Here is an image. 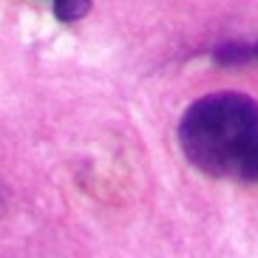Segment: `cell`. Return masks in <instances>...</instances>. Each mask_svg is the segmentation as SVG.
Masks as SVG:
<instances>
[{
	"label": "cell",
	"instance_id": "6da1fadb",
	"mask_svg": "<svg viewBox=\"0 0 258 258\" xmlns=\"http://www.w3.org/2000/svg\"><path fill=\"white\" fill-rule=\"evenodd\" d=\"M179 145L202 173L258 182V102L244 94L196 99L179 122Z\"/></svg>",
	"mask_w": 258,
	"mask_h": 258
},
{
	"label": "cell",
	"instance_id": "3957f363",
	"mask_svg": "<svg viewBox=\"0 0 258 258\" xmlns=\"http://www.w3.org/2000/svg\"><path fill=\"white\" fill-rule=\"evenodd\" d=\"M247 51H250V60H255V57H258V43H255V46H247Z\"/></svg>",
	"mask_w": 258,
	"mask_h": 258
},
{
	"label": "cell",
	"instance_id": "7a4b0ae2",
	"mask_svg": "<svg viewBox=\"0 0 258 258\" xmlns=\"http://www.w3.org/2000/svg\"><path fill=\"white\" fill-rule=\"evenodd\" d=\"M91 9V0H54V15L71 23V20H80Z\"/></svg>",
	"mask_w": 258,
	"mask_h": 258
}]
</instances>
